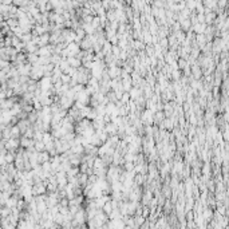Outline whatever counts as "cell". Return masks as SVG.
<instances>
[{
	"label": "cell",
	"instance_id": "6",
	"mask_svg": "<svg viewBox=\"0 0 229 229\" xmlns=\"http://www.w3.org/2000/svg\"><path fill=\"white\" fill-rule=\"evenodd\" d=\"M60 206H68V198L67 197H62L60 200H59V202H58Z\"/></svg>",
	"mask_w": 229,
	"mask_h": 229
},
{
	"label": "cell",
	"instance_id": "5",
	"mask_svg": "<svg viewBox=\"0 0 229 229\" xmlns=\"http://www.w3.org/2000/svg\"><path fill=\"white\" fill-rule=\"evenodd\" d=\"M70 79H71V76H70V75L63 74V72H62V75H60V80H62V83H63V84H68Z\"/></svg>",
	"mask_w": 229,
	"mask_h": 229
},
{
	"label": "cell",
	"instance_id": "3",
	"mask_svg": "<svg viewBox=\"0 0 229 229\" xmlns=\"http://www.w3.org/2000/svg\"><path fill=\"white\" fill-rule=\"evenodd\" d=\"M33 147L36 151H43V150H46V145H44V142L43 141H36L33 142Z\"/></svg>",
	"mask_w": 229,
	"mask_h": 229
},
{
	"label": "cell",
	"instance_id": "1",
	"mask_svg": "<svg viewBox=\"0 0 229 229\" xmlns=\"http://www.w3.org/2000/svg\"><path fill=\"white\" fill-rule=\"evenodd\" d=\"M190 74H192L193 79H201L204 75H202V70H201V67L196 63H193L192 66H190Z\"/></svg>",
	"mask_w": 229,
	"mask_h": 229
},
{
	"label": "cell",
	"instance_id": "2",
	"mask_svg": "<svg viewBox=\"0 0 229 229\" xmlns=\"http://www.w3.org/2000/svg\"><path fill=\"white\" fill-rule=\"evenodd\" d=\"M66 60H67V63H68V66L74 67V68H78V67L82 66V60L78 59V58H75V56H67Z\"/></svg>",
	"mask_w": 229,
	"mask_h": 229
},
{
	"label": "cell",
	"instance_id": "4",
	"mask_svg": "<svg viewBox=\"0 0 229 229\" xmlns=\"http://www.w3.org/2000/svg\"><path fill=\"white\" fill-rule=\"evenodd\" d=\"M130 99H131V98H130L129 91H123V94H122V96H121V99H119V100H121V102H122L123 104H126Z\"/></svg>",
	"mask_w": 229,
	"mask_h": 229
}]
</instances>
